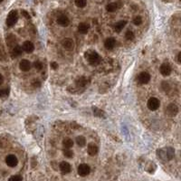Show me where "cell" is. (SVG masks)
<instances>
[{"label": "cell", "mask_w": 181, "mask_h": 181, "mask_svg": "<svg viewBox=\"0 0 181 181\" xmlns=\"http://www.w3.org/2000/svg\"><path fill=\"white\" fill-rule=\"evenodd\" d=\"M137 81L140 84H146L150 81V74L147 72H141L137 76Z\"/></svg>", "instance_id": "cell-5"}, {"label": "cell", "mask_w": 181, "mask_h": 181, "mask_svg": "<svg viewBox=\"0 0 181 181\" xmlns=\"http://www.w3.org/2000/svg\"><path fill=\"white\" fill-rule=\"evenodd\" d=\"M63 146L65 148H71L72 146H73V141H72V139H70V138H64V141H63Z\"/></svg>", "instance_id": "cell-23"}, {"label": "cell", "mask_w": 181, "mask_h": 181, "mask_svg": "<svg viewBox=\"0 0 181 181\" xmlns=\"http://www.w3.org/2000/svg\"><path fill=\"white\" fill-rule=\"evenodd\" d=\"M9 94V89L8 88H3L0 89V98L6 97Z\"/></svg>", "instance_id": "cell-27"}, {"label": "cell", "mask_w": 181, "mask_h": 181, "mask_svg": "<svg viewBox=\"0 0 181 181\" xmlns=\"http://www.w3.org/2000/svg\"><path fill=\"white\" fill-rule=\"evenodd\" d=\"M16 44V38L14 35H8L6 36V44L10 47L15 46Z\"/></svg>", "instance_id": "cell-19"}, {"label": "cell", "mask_w": 181, "mask_h": 181, "mask_svg": "<svg viewBox=\"0 0 181 181\" xmlns=\"http://www.w3.org/2000/svg\"><path fill=\"white\" fill-rule=\"evenodd\" d=\"M91 172V169L87 164H81L78 167V174L81 177H86Z\"/></svg>", "instance_id": "cell-7"}, {"label": "cell", "mask_w": 181, "mask_h": 181, "mask_svg": "<svg viewBox=\"0 0 181 181\" xmlns=\"http://www.w3.org/2000/svg\"><path fill=\"white\" fill-rule=\"evenodd\" d=\"M126 24H127V21H125V20L119 21V22H118V23H116V24H115V26H114V29H115V31H116V32H118V33H120V32L124 28V26H126Z\"/></svg>", "instance_id": "cell-20"}, {"label": "cell", "mask_w": 181, "mask_h": 181, "mask_svg": "<svg viewBox=\"0 0 181 181\" xmlns=\"http://www.w3.org/2000/svg\"><path fill=\"white\" fill-rule=\"evenodd\" d=\"M3 2V0H0V3H2Z\"/></svg>", "instance_id": "cell-38"}, {"label": "cell", "mask_w": 181, "mask_h": 181, "mask_svg": "<svg viewBox=\"0 0 181 181\" xmlns=\"http://www.w3.org/2000/svg\"><path fill=\"white\" fill-rule=\"evenodd\" d=\"M76 143L80 147H83L86 144V140H85V138L83 136H78L76 138Z\"/></svg>", "instance_id": "cell-24"}, {"label": "cell", "mask_w": 181, "mask_h": 181, "mask_svg": "<svg viewBox=\"0 0 181 181\" xmlns=\"http://www.w3.org/2000/svg\"><path fill=\"white\" fill-rule=\"evenodd\" d=\"M59 168H60V170L63 174H68V173L71 172V165L68 162H65V161L61 162Z\"/></svg>", "instance_id": "cell-15"}, {"label": "cell", "mask_w": 181, "mask_h": 181, "mask_svg": "<svg viewBox=\"0 0 181 181\" xmlns=\"http://www.w3.org/2000/svg\"><path fill=\"white\" fill-rule=\"evenodd\" d=\"M22 47L20 45H17L16 44L15 46L12 47V50H11V56L12 58H16V57H18L19 55L22 54Z\"/></svg>", "instance_id": "cell-14"}, {"label": "cell", "mask_w": 181, "mask_h": 181, "mask_svg": "<svg viewBox=\"0 0 181 181\" xmlns=\"http://www.w3.org/2000/svg\"><path fill=\"white\" fill-rule=\"evenodd\" d=\"M32 85H33V87H35V88H38V87H40L41 86V82L39 81V80H33V82H32Z\"/></svg>", "instance_id": "cell-33"}, {"label": "cell", "mask_w": 181, "mask_h": 181, "mask_svg": "<svg viewBox=\"0 0 181 181\" xmlns=\"http://www.w3.org/2000/svg\"><path fill=\"white\" fill-rule=\"evenodd\" d=\"M64 157H66L68 158H71L73 157V152L70 148H64Z\"/></svg>", "instance_id": "cell-28"}, {"label": "cell", "mask_w": 181, "mask_h": 181, "mask_svg": "<svg viewBox=\"0 0 181 181\" xmlns=\"http://www.w3.org/2000/svg\"><path fill=\"white\" fill-rule=\"evenodd\" d=\"M62 45L66 50H72L74 47V42L71 38H64L62 41Z\"/></svg>", "instance_id": "cell-10"}, {"label": "cell", "mask_w": 181, "mask_h": 181, "mask_svg": "<svg viewBox=\"0 0 181 181\" xmlns=\"http://www.w3.org/2000/svg\"><path fill=\"white\" fill-rule=\"evenodd\" d=\"M86 57H87V60H88L89 64H92V65H97L101 62V57L99 56V54L95 51H92L91 53H87Z\"/></svg>", "instance_id": "cell-2"}, {"label": "cell", "mask_w": 181, "mask_h": 181, "mask_svg": "<svg viewBox=\"0 0 181 181\" xmlns=\"http://www.w3.org/2000/svg\"><path fill=\"white\" fill-rule=\"evenodd\" d=\"M116 44V40L113 37H109L104 42V46L107 50H112L115 47Z\"/></svg>", "instance_id": "cell-16"}, {"label": "cell", "mask_w": 181, "mask_h": 181, "mask_svg": "<svg viewBox=\"0 0 181 181\" xmlns=\"http://www.w3.org/2000/svg\"><path fill=\"white\" fill-rule=\"evenodd\" d=\"M120 7V5H119V3H110L106 6V10L108 12L113 13V12L117 11Z\"/></svg>", "instance_id": "cell-18"}, {"label": "cell", "mask_w": 181, "mask_h": 181, "mask_svg": "<svg viewBox=\"0 0 181 181\" xmlns=\"http://www.w3.org/2000/svg\"><path fill=\"white\" fill-rule=\"evenodd\" d=\"M23 179L20 175H14L12 177L9 178V180L8 181H22Z\"/></svg>", "instance_id": "cell-32"}, {"label": "cell", "mask_w": 181, "mask_h": 181, "mask_svg": "<svg viewBox=\"0 0 181 181\" xmlns=\"http://www.w3.org/2000/svg\"><path fill=\"white\" fill-rule=\"evenodd\" d=\"M147 105H148V108L150 110H158V109L159 108V106H160V102H159L157 98L151 97V98L148 99Z\"/></svg>", "instance_id": "cell-4"}, {"label": "cell", "mask_w": 181, "mask_h": 181, "mask_svg": "<svg viewBox=\"0 0 181 181\" xmlns=\"http://www.w3.org/2000/svg\"><path fill=\"white\" fill-rule=\"evenodd\" d=\"M166 113L170 117H174L179 113V107L175 103H170L166 108Z\"/></svg>", "instance_id": "cell-6"}, {"label": "cell", "mask_w": 181, "mask_h": 181, "mask_svg": "<svg viewBox=\"0 0 181 181\" xmlns=\"http://www.w3.org/2000/svg\"><path fill=\"white\" fill-rule=\"evenodd\" d=\"M34 67L36 71H41L43 69V64L39 61H36L34 63Z\"/></svg>", "instance_id": "cell-31"}, {"label": "cell", "mask_w": 181, "mask_h": 181, "mask_svg": "<svg viewBox=\"0 0 181 181\" xmlns=\"http://www.w3.org/2000/svg\"><path fill=\"white\" fill-rule=\"evenodd\" d=\"M88 30H89V26L85 23H81L78 26V31H79L80 34L85 35V34L88 33Z\"/></svg>", "instance_id": "cell-21"}, {"label": "cell", "mask_w": 181, "mask_h": 181, "mask_svg": "<svg viewBox=\"0 0 181 181\" xmlns=\"http://www.w3.org/2000/svg\"><path fill=\"white\" fill-rule=\"evenodd\" d=\"M158 155L163 160H169L174 157V149L170 147L160 148L158 150Z\"/></svg>", "instance_id": "cell-1"}, {"label": "cell", "mask_w": 181, "mask_h": 181, "mask_svg": "<svg viewBox=\"0 0 181 181\" xmlns=\"http://www.w3.org/2000/svg\"><path fill=\"white\" fill-rule=\"evenodd\" d=\"M51 67H52L54 70H55V69H57V67H58V64L55 63V62H52V63H51Z\"/></svg>", "instance_id": "cell-34"}, {"label": "cell", "mask_w": 181, "mask_h": 181, "mask_svg": "<svg viewBox=\"0 0 181 181\" xmlns=\"http://www.w3.org/2000/svg\"><path fill=\"white\" fill-rule=\"evenodd\" d=\"M19 68L21 71L23 72H28L31 69V64L28 60L26 59H23L20 63H19Z\"/></svg>", "instance_id": "cell-11"}, {"label": "cell", "mask_w": 181, "mask_h": 181, "mask_svg": "<svg viewBox=\"0 0 181 181\" xmlns=\"http://www.w3.org/2000/svg\"><path fill=\"white\" fill-rule=\"evenodd\" d=\"M18 20V15H17V12L16 10H13L11 12H9L7 17H6V26H9V27H12L16 25V23L17 22Z\"/></svg>", "instance_id": "cell-3"}, {"label": "cell", "mask_w": 181, "mask_h": 181, "mask_svg": "<svg viewBox=\"0 0 181 181\" xmlns=\"http://www.w3.org/2000/svg\"><path fill=\"white\" fill-rule=\"evenodd\" d=\"M22 13L24 14V16H26V18H29V16H28V14H27V13H26V11H23Z\"/></svg>", "instance_id": "cell-37"}, {"label": "cell", "mask_w": 181, "mask_h": 181, "mask_svg": "<svg viewBox=\"0 0 181 181\" xmlns=\"http://www.w3.org/2000/svg\"><path fill=\"white\" fill-rule=\"evenodd\" d=\"M5 163H6V165L8 167L14 168V167H16L17 165L18 159H17V158L15 155H8L5 158Z\"/></svg>", "instance_id": "cell-8"}, {"label": "cell", "mask_w": 181, "mask_h": 181, "mask_svg": "<svg viewBox=\"0 0 181 181\" xmlns=\"http://www.w3.org/2000/svg\"><path fill=\"white\" fill-rule=\"evenodd\" d=\"M177 61H178V63H179V64H180L181 63V53H179V54H178V58H177Z\"/></svg>", "instance_id": "cell-35"}, {"label": "cell", "mask_w": 181, "mask_h": 181, "mask_svg": "<svg viewBox=\"0 0 181 181\" xmlns=\"http://www.w3.org/2000/svg\"><path fill=\"white\" fill-rule=\"evenodd\" d=\"M93 113H94V115H95V116L100 117V118H102V117L105 116V113H104L102 110H99V109H97V108H93Z\"/></svg>", "instance_id": "cell-26"}, {"label": "cell", "mask_w": 181, "mask_h": 181, "mask_svg": "<svg viewBox=\"0 0 181 181\" xmlns=\"http://www.w3.org/2000/svg\"><path fill=\"white\" fill-rule=\"evenodd\" d=\"M22 49H23L26 53L31 54V53H33L34 50H35V45H34V44H33L32 42H30V41H26V42L23 44Z\"/></svg>", "instance_id": "cell-9"}, {"label": "cell", "mask_w": 181, "mask_h": 181, "mask_svg": "<svg viewBox=\"0 0 181 181\" xmlns=\"http://www.w3.org/2000/svg\"><path fill=\"white\" fill-rule=\"evenodd\" d=\"M125 38L127 40H133V38H134V33L132 31H131V30H128L126 32V34H125Z\"/></svg>", "instance_id": "cell-30"}, {"label": "cell", "mask_w": 181, "mask_h": 181, "mask_svg": "<svg viewBox=\"0 0 181 181\" xmlns=\"http://www.w3.org/2000/svg\"><path fill=\"white\" fill-rule=\"evenodd\" d=\"M77 87H84L87 84V79L85 77H80L75 81Z\"/></svg>", "instance_id": "cell-22"}, {"label": "cell", "mask_w": 181, "mask_h": 181, "mask_svg": "<svg viewBox=\"0 0 181 181\" xmlns=\"http://www.w3.org/2000/svg\"><path fill=\"white\" fill-rule=\"evenodd\" d=\"M159 70H160V73L163 76H169L171 73V71H172L171 66L169 64H161Z\"/></svg>", "instance_id": "cell-13"}, {"label": "cell", "mask_w": 181, "mask_h": 181, "mask_svg": "<svg viewBox=\"0 0 181 181\" xmlns=\"http://www.w3.org/2000/svg\"><path fill=\"white\" fill-rule=\"evenodd\" d=\"M74 3H75L76 6H78V7H80V8H82V7H84V6L86 5L87 0H75Z\"/></svg>", "instance_id": "cell-25"}, {"label": "cell", "mask_w": 181, "mask_h": 181, "mask_svg": "<svg viewBox=\"0 0 181 181\" xmlns=\"http://www.w3.org/2000/svg\"><path fill=\"white\" fill-rule=\"evenodd\" d=\"M57 24L58 25H60L61 26H69V24H70V20H69V18L66 16H64V15H61L60 16H58V18H57Z\"/></svg>", "instance_id": "cell-12"}, {"label": "cell", "mask_w": 181, "mask_h": 181, "mask_svg": "<svg viewBox=\"0 0 181 181\" xmlns=\"http://www.w3.org/2000/svg\"><path fill=\"white\" fill-rule=\"evenodd\" d=\"M87 150H88V153L90 156H95L97 153H98V147L97 145H95L94 143H90L88 145V148H87Z\"/></svg>", "instance_id": "cell-17"}, {"label": "cell", "mask_w": 181, "mask_h": 181, "mask_svg": "<svg viewBox=\"0 0 181 181\" xmlns=\"http://www.w3.org/2000/svg\"><path fill=\"white\" fill-rule=\"evenodd\" d=\"M133 23H134V25H136V26L141 25V24H142V18H141V16H135L134 19H133Z\"/></svg>", "instance_id": "cell-29"}, {"label": "cell", "mask_w": 181, "mask_h": 181, "mask_svg": "<svg viewBox=\"0 0 181 181\" xmlns=\"http://www.w3.org/2000/svg\"><path fill=\"white\" fill-rule=\"evenodd\" d=\"M3 82H4V77H3V75L0 73V85L3 83Z\"/></svg>", "instance_id": "cell-36"}]
</instances>
